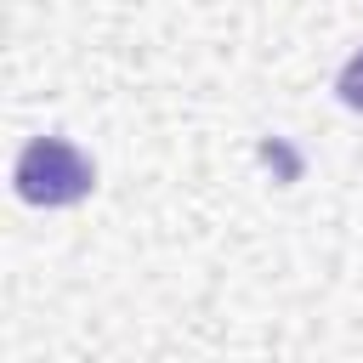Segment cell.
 <instances>
[{
	"instance_id": "cell-2",
	"label": "cell",
	"mask_w": 363,
	"mask_h": 363,
	"mask_svg": "<svg viewBox=\"0 0 363 363\" xmlns=\"http://www.w3.org/2000/svg\"><path fill=\"white\" fill-rule=\"evenodd\" d=\"M335 96H340V108L363 113V45L340 62V74H335Z\"/></svg>"
},
{
	"instance_id": "cell-1",
	"label": "cell",
	"mask_w": 363,
	"mask_h": 363,
	"mask_svg": "<svg viewBox=\"0 0 363 363\" xmlns=\"http://www.w3.org/2000/svg\"><path fill=\"white\" fill-rule=\"evenodd\" d=\"M11 187L34 210L85 204L96 193V159L85 147H74L68 136H28L23 153H17V164H11Z\"/></svg>"
}]
</instances>
